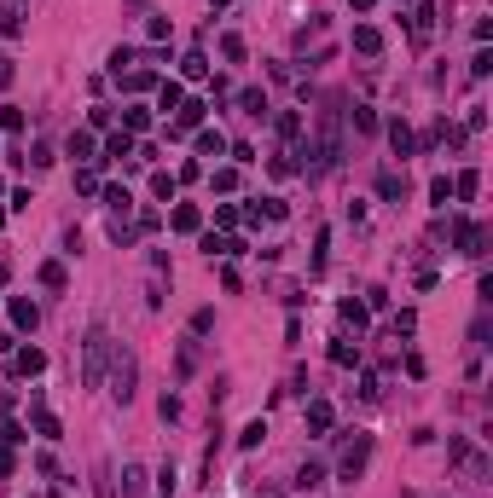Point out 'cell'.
I'll return each instance as SVG.
<instances>
[{
    "label": "cell",
    "mask_w": 493,
    "mask_h": 498,
    "mask_svg": "<svg viewBox=\"0 0 493 498\" xmlns=\"http://www.w3.org/2000/svg\"><path fill=\"white\" fill-rule=\"evenodd\" d=\"M105 353H111V336H105V331H87V365H81V383H87V388H99Z\"/></svg>",
    "instance_id": "cell-1"
},
{
    "label": "cell",
    "mask_w": 493,
    "mask_h": 498,
    "mask_svg": "<svg viewBox=\"0 0 493 498\" xmlns=\"http://www.w3.org/2000/svg\"><path fill=\"white\" fill-rule=\"evenodd\" d=\"M366 458H372V435H354L348 446H342V481H360V470H366Z\"/></svg>",
    "instance_id": "cell-2"
},
{
    "label": "cell",
    "mask_w": 493,
    "mask_h": 498,
    "mask_svg": "<svg viewBox=\"0 0 493 498\" xmlns=\"http://www.w3.org/2000/svg\"><path fill=\"white\" fill-rule=\"evenodd\" d=\"M41 371H47V353L41 348H18L12 353V377H41Z\"/></svg>",
    "instance_id": "cell-3"
},
{
    "label": "cell",
    "mask_w": 493,
    "mask_h": 498,
    "mask_svg": "<svg viewBox=\"0 0 493 498\" xmlns=\"http://www.w3.org/2000/svg\"><path fill=\"white\" fill-rule=\"evenodd\" d=\"M133 371H140V365H133V353L122 348V353H116V400H122V405L133 400Z\"/></svg>",
    "instance_id": "cell-4"
},
{
    "label": "cell",
    "mask_w": 493,
    "mask_h": 498,
    "mask_svg": "<svg viewBox=\"0 0 493 498\" xmlns=\"http://www.w3.org/2000/svg\"><path fill=\"white\" fill-rule=\"evenodd\" d=\"M203 110H209L203 99H181V116H174V128H168V133H186V128H198V122H203Z\"/></svg>",
    "instance_id": "cell-5"
},
{
    "label": "cell",
    "mask_w": 493,
    "mask_h": 498,
    "mask_svg": "<svg viewBox=\"0 0 493 498\" xmlns=\"http://www.w3.org/2000/svg\"><path fill=\"white\" fill-rule=\"evenodd\" d=\"M389 145H395V157H412V145H418V140H412V128L400 122V116L389 122Z\"/></svg>",
    "instance_id": "cell-6"
},
{
    "label": "cell",
    "mask_w": 493,
    "mask_h": 498,
    "mask_svg": "<svg viewBox=\"0 0 493 498\" xmlns=\"http://www.w3.org/2000/svg\"><path fill=\"white\" fill-rule=\"evenodd\" d=\"M35 319H41V307H35L29 296H18V301H12V325H18V331H35Z\"/></svg>",
    "instance_id": "cell-7"
},
{
    "label": "cell",
    "mask_w": 493,
    "mask_h": 498,
    "mask_svg": "<svg viewBox=\"0 0 493 498\" xmlns=\"http://www.w3.org/2000/svg\"><path fill=\"white\" fill-rule=\"evenodd\" d=\"M168 226H174V232H198V226H203V214H198L192 203H181V209L168 214Z\"/></svg>",
    "instance_id": "cell-8"
},
{
    "label": "cell",
    "mask_w": 493,
    "mask_h": 498,
    "mask_svg": "<svg viewBox=\"0 0 493 498\" xmlns=\"http://www.w3.org/2000/svg\"><path fill=\"white\" fill-rule=\"evenodd\" d=\"M476 192H482V174H476V168H464V174L453 180V197H464V203H470Z\"/></svg>",
    "instance_id": "cell-9"
},
{
    "label": "cell",
    "mask_w": 493,
    "mask_h": 498,
    "mask_svg": "<svg viewBox=\"0 0 493 498\" xmlns=\"http://www.w3.org/2000/svg\"><path fill=\"white\" fill-rule=\"evenodd\" d=\"M133 157V140L128 133H111V145H105V162H128Z\"/></svg>",
    "instance_id": "cell-10"
},
{
    "label": "cell",
    "mask_w": 493,
    "mask_h": 498,
    "mask_svg": "<svg viewBox=\"0 0 493 498\" xmlns=\"http://www.w3.org/2000/svg\"><path fill=\"white\" fill-rule=\"evenodd\" d=\"M354 47H360V53H366V58H372V53H377V47H383V35H377V29H372V24H360V29H354Z\"/></svg>",
    "instance_id": "cell-11"
},
{
    "label": "cell",
    "mask_w": 493,
    "mask_h": 498,
    "mask_svg": "<svg viewBox=\"0 0 493 498\" xmlns=\"http://www.w3.org/2000/svg\"><path fill=\"white\" fill-rule=\"evenodd\" d=\"M64 151H70L76 162H87V157H93V133H70V140H64Z\"/></svg>",
    "instance_id": "cell-12"
},
{
    "label": "cell",
    "mask_w": 493,
    "mask_h": 498,
    "mask_svg": "<svg viewBox=\"0 0 493 498\" xmlns=\"http://www.w3.org/2000/svg\"><path fill=\"white\" fill-rule=\"evenodd\" d=\"M430 203H435V209L453 203V180H447V174H435V180H430Z\"/></svg>",
    "instance_id": "cell-13"
},
{
    "label": "cell",
    "mask_w": 493,
    "mask_h": 498,
    "mask_svg": "<svg viewBox=\"0 0 493 498\" xmlns=\"http://www.w3.org/2000/svg\"><path fill=\"white\" fill-rule=\"evenodd\" d=\"M238 105H244L250 116H267V93H261V87H244V93H238Z\"/></svg>",
    "instance_id": "cell-14"
},
{
    "label": "cell",
    "mask_w": 493,
    "mask_h": 498,
    "mask_svg": "<svg viewBox=\"0 0 493 498\" xmlns=\"http://www.w3.org/2000/svg\"><path fill=\"white\" fill-rule=\"evenodd\" d=\"M181 99H186L181 81H163V87H157V105H163V110H181Z\"/></svg>",
    "instance_id": "cell-15"
},
{
    "label": "cell",
    "mask_w": 493,
    "mask_h": 498,
    "mask_svg": "<svg viewBox=\"0 0 493 498\" xmlns=\"http://www.w3.org/2000/svg\"><path fill=\"white\" fill-rule=\"evenodd\" d=\"M181 70H186V81H203V76H209V58H203V53H186Z\"/></svg>",
    "instance_id": "cell-16"
},
{
    "label": "cell",
    "mask_w": 493,
    "mask_h": 498,
    "mask_svg": "<svg viewBox=\"0 0 493 498\" xmlns=\"http://www.w3.org/2000/svg\"><path fill=\"white\" fill-rule=\"evenodd\" d=\"M198 151H203V157H220V151H227V140H220L215 128H203V133H198Z\"/></svg>",
    "instance_id": "cell-17"
},
{
    "label": "cell",
    "mask_w": 493,
    "mask_h": 498,
    "mask_svg": "<svg viewBox=\"0 0 493 498\" xmlns=\"http://www.w3.org/2000/svg\"><path fill=\"white\" fill-rule=\"evenodd\" d=\"M35 435H41V440H59L64 429H59V417H53V412H35Z\"/></svg>",
    "instance_id": "cell-18"
},
{
    "label": "cell",
    "mask_w": 493,
    "mask_h": 498,
    "mask_svg": "<svg viewBox=\"0 0 493 498\" xmlns=\"http://www.w3.org/2000/svg\"><path fill=\"white\" fill-rule=\"evenodd\" d=\"M308 429H331V405H325V400L308 405Z\"/></svg>",
    "instance_id": "cell-19"
},
{
    "label": "cell",
    "mask_w": 493,
    "mask_h": 498,
    "mask_svg": "<svg viewBox=\"0 0 493 498\" xmlns=\"http://www.w3.org/2000/svg\"><path fill=\"white\" fill-rule=\"evenodd\" d=\"M128 203H133V197H128V186H105V209H116V214H128Z\"/></svg>",
    "instance_id": "cell-20"
},
{
    "label": "cell",
    "mask_w": 493,
    "mask_h": 498,
    "mask_svg": "<svg viewBox=\"0 0 493 498\" xmlns=\"http://www.w3.org/2000/svg\"><path fill=\"white\" fill-rule=\"evenodd\" d=\"M261 440H267V423H261V417H255V423H250V429H244V435H238V446H244V452H255V446H261Z\"/></svg>",
    "instance_id": "cell-21"
},
{
    "label": "cell",
    "mask_w": 493,
    "mask_h": 498,
    "mask_svg": "<svg viewBox=\"0 0 493 498\" xmlns=\"http://www.w3.org/2000/svg\"><path fill=\"white\" fill-rule=\"evenodd\" d=\"M140 487H146V470H140V464H128V470H122V492L133 498V492H140Z\"/></svg>",
    "instance_id": "cell-22"
},
{
    "label": "cell",
    "mask_w": 493,
    "mask_h": 498,
    "mask_svg": "<svg viewBox=\"0 0 493 498\" xmlns=\"http://www.w3.org/2000/svg\"><path fill=\"white\" fill-rule=\"evenodd\" d=\"M320 481H325V470H320V464H302V475H296V487H302V492H313Z\"/></svg>",
    "instance_id": "cell-23"
},
{
    "label": "cell",
    "mask_w": 493,
    "mask_h": 498,
    "mask_svg": "<svg viewBox=\"0 0 493 498\" xmlns=\"http://www.w3.org/2000/svg\"><path fill=\"white\" fill-rule=\"evenodd\" d=\"M430 24H435V6H418V12H412V35L424 41V35H430Z\"/></svg>",
    "instance_id": "cell-24"
},
{
    "label": "cell",
    "mask_w": 493,
    "mask_h": 498,
    "mask_svg": "<svg viewBox=\"0 0 493 498\" xmlns=\"http://www.w3.org/2000/svg\"><path fill=\"white\" fill-rule=\"evenodd\" d=\"M377 192H383V197H389V203H395V197H400V192H407V180H400V174H383V180H377Z\"/></svg>",
    "instance_id": "cell-25"
},
{
    "label": "cell",
    "mask_w": 493,
    "mask_h": 498,
    "mask_svg": "<svg viewBox=\"0 0 493 498\" xmlns=\"http://www.w3.org/2000/svg\"><path fill=\"white\" fill-rule=\"evenodd\" d=\"M41 284H47V290H64V266L47 261V266H41Z\"/></svg>",
    "instance_id": "cell-26"
},
{
    "label": "cell",
    "mask_w": 493,
    "mask_h": 498,
    "mask_svg": "<svg viewBox=\"0 0 493 498\" xmlns=\"http://www.w3.org/2000/svg\"><path fill=\"white\" fill-rule=\"evenodd\" d=\"M192 331H198V336L215 331V307H198V313H192Z\"/></svg>",
    "instance_id": "cell-27"
},
{
    "label": "cell",
    "mask_w": 493,
    "mask_h": 498,
    "mask_svg": "<svg viewBox=\"0 0 493 498\" xmlns=\"http://www.w3.org/2000/svg\"><path fill=\"white\" fill-rule=\"evenodd\" d=\"M0 128L18 133V128H24V110H18V105H0Z\"/></svg>",
    "instance_id": "cell-28"
},
{
    "label": "cell",
    "mask_w": 493,
    "mask_h": 498,
    "mask_svg": "<svg viewBox=\"0 0 493 498\" xmlns=\"http://www.w3.org/2000/svg\"><path fill=\"white\" fill-rule=\"evenodd\" d=\"M412 331H418V313H412V307L395 313V336H412Z\"/></svg>",
    "instance_id": "cell-29"
},
{
    "label": "cell",
    "mask_w": 493,
    "mask_h": 498,
    "mask_svg": "<svg viewBox=\"0 0 493 498\" xmlns=\"http://www.w3.org/2000/svg\"><path fill=\"white\" fill-rule=\"evenodd\" d=\"M279 133H285V140H296V133H302V116H296V110H285V116H279Z\"/></svg>",
    "instance_id": "cell-30"
},
{
    "label": "cell",
    "mask_w": 493,
    "mask_h": 498,
    "mask_svg": "<svg viewBox=\"0 0 493 498\" xmlns=\"http://www.w3.org/2000/svg\"><path fill=\"white\" fill-rule=\"evenodd\" d=\"M342 319H348L354 331H360V325H366V307H360V301H342Z\"/></svg>",
    "instance_id": "cell-31"
},
{
    "label": "cell",
    "mask_w": 493,
    "mask_h": 498,
    "mask_svg": "<svg viewBox=\"0 0 493 498\" xmlns=\"http://www.w3.org/2000/svg\"><path fill=\"white\" fill-rule=\"evenodd\" d=\"M111 70H116V76L133 70V47H116V53H111Z\"/></svg>",
    "instance_id": "cell-32"
},
{
    "label": "cell",
    "mask_w": 493,
    "mask_h": 498,
    "mask_svg": "<svg viewBox=\"0 0 493 498\" xmlns=\"http://www.w3.org/2000/svg\"><path fill=\"white\" fill-rule=\"evenodd\" d=\"M220 53H227L233 64H244V41H238V35H227V41H220Z\"/></svg>",
    "instance_id": "cell-33"
},
{
    "label": "cell",
    "mask_w": 493,
    "mask_h": 498,
    "mask_svg": "<svg viewBox=\"0 0 493 498\" xmlns=\"http://www.w3.org/2000/svg\"><path fill=\"white\" fill-rule=\"evenodd\" d=\"M151 192L157 197H174V174H151Z\"/></svg>",
    "instance_id": "cell-34"
},
{
    "label": "cell",
    "mask_w": 493,
    "mask_h": 498,
    "mask_svg": "<svg viewBox=\"0 0 493 498\" xmlns=\"http://www.w3.org/2000/svg\"><path fill=\"white\" fill-rule=\"evenodd\" d=\"M331 359H337V365H354V359H360V353H354L348 342H331Z\"/></svg>",
    "instance_id": "cell-35"
},
{
    "label": "cell",
    "mask_w": 493,
    "mask_h": 498,
    "mask_svg": "<svg viewBox=\"0 0 493 498\" xmlns=\"http://www.w3.org/2000/svg\"><path fill=\"white\" fill-rule=\"evenodd\" d=\"M0 35H6V41H18V35H24V24H18V12H6V18H0Z\"/></svg>",
    "instance_id": "cell-36"
},
{
    "label": "cell",
    "mask_w": 493,
    "mask_h": 498,
    "mask_svg": "<svg viewBox=\"0 0 493 498\" xmlns=\"http://www.w3.org/2000/svg\"><path fill=\"white\" fill-rule=\"evenodd\" d=\"M487 70H493V53H487V47H482V53H476V58H470V76H487Z\"/></svg>",
    "instance_id": "cell-37"
},
{
    "label": "cell",
    "mask_w": 493,
    "mask_h": 498,
    "mask_svg": "<svg viewBox=\"0 0 493 498\" xmlns=\"http://www.w3.org/2000/svg\"><path fill=\"white\" fill-rule=\"evenodd\" d=\"M0 87H12V58L0 53Z\"/></svg>",
    "instance_id": "cell-38"
},
{
    "label": "cell",
    "mask_w": 493,
    "mask_h": 498,
    "mask_svg": "<svg viewBox=\"0 0 493 498\" xmlns=\"http://www.w3.org/2000/svg\"><path fill=\"white\" fill-rule=\"evenodd\" d=\"M6 470H12V452H6V446H0V475H6Z\"/></svg>",
    "instance_id": "cell-39"
},
{
    "label": "cell",
    "mask_w": 493,
    "mask_h": 498,
    "mask_svg": "<svg viewBox=\"0 0 493 498\" xmlns=\"http://www.w3.org/2000/svg\"><path fill=\"white\" fill-rule=\"evenodd\" d=\"M366 6H372V0H354V12H366Z\"/></svg>",
    "instance_id": "cell-40"
},
{
    "label": "cell",
    "mask_w": 493,
    "mask_h": 498,
    "mask_svg": "<svg viewBox=\"0 0 493 498\" xmlns=\"http://www.w3.org/2000/svg\"><path fill=\"white\" fill-rule=\"evenodd\" d=\"M215 6H227V0H215Z\"/></svg>",
    "instance_id": "cell-41"
},
{
    "label": "cell",
    "mask_w": 493,
    "mask_h": 498,
    "mask_svg": "<svg viewBox=\"0 0 493 498\" xmlns=\"http://www.w3.org/2000/svg\"><path fill=\"white\" fill-rule=\"evenodd\" d=\"M59 498H64V492H59Z\"/></svg>",
    "instance_id": "cell-42"
}]
</instances>
